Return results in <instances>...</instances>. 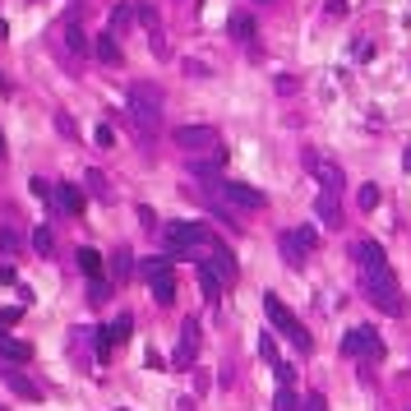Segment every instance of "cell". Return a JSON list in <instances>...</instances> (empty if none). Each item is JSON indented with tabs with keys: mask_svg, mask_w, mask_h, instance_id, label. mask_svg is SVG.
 Masks as SVG:
<instances>
[{
	"mask_svg": "<svg viewBox=\"0 0 411 411\" xmlns=\"http://www.w3.org/2000/svg\"><path fill=\"white\" fill-rule=\"evenodd\" d=\"M356 259H360V282H365V296L375 300L384 315L402 319V315H407V300H402V287H397L393 268H388V259H384V245H379V240H360V245H356Z\"/></svg>",
	"mask_w": 411,
	"mask_h": 411,
	"instance_id": "cell-1",
	"label": "cell"
},
{
	"mask_svg": "<svg viewBox=\"0 0 411 411\" xmlns=\"http://www.w3.org/2000/svg\"><path fill=\"white\" fill-rule=\"evenodd\" d=\"M166 245H171V254H185V259H194V254L208 259L218 236H213L203 222H176V227H166Z\"/></svg>",
	"mask_w": 411,
	"mask_h": 411,
	"instance_id": "cell-2",
	"label": "cell"
},
{
	"mask_svg": "<svg viewBox=\"0 0 411 411\" xmlns=\"http://www.w3.org/2000/svg\"><path fill=\"white\" fill-rule=\"evenodd\" d=\"M263 315L273 319V328H278L282 338H291V342H296V351H300V356H310V351H315V342H310V333H305V324H300V319L291 315V310L282 305L278 296H263Z\"/></svg>",
	"mask_w": 411,
	"mask_h": 411,
	"instance_id": "cell-3",
	"label": "cell"
},
{
	"mask_svg": "<svg viewBox=\"0 0 411 411\" xmlns=\"http://www.w3.org/2000/svg\"><path fill=\"white\" fill-rule=\"evenodd\" d=\"M158 106H162L158 88H148V83L134 88V97H130V121H134V130H139V134H153V130H158V121H162Z\"/></svg>",
	"mask_w": 411,
	"mask_h": 411,
	"instance_id": "cell-4",
	"label": "cell"
},
{
	"mask_svg": "<svg viewBox=\"0 0 411 411\" xmlns=\"http://www.w3.org/2000/svg\"><path fill=\"white\" fill-rule=\"evenodd\" d=\"M139 273L148 278L153 300H158V305H171V300H176V268H171V259H143Z\"/></svg>",
	"mask_w": 411,
	"mask_h": 411,
	"instance_id": "cell-5",
	"label": "cell"
},
{
	"mask_svg": "<svg viewBox=\"0 0 411 411\" xmlns=\"http://www.w3.org/2000/svg\"><path fill=\"white\" fill-rule=\"evenodd\" d=\"M176 148H185V153H218L222 134L213 130V125H181V130H176Z\"/></svg>",
	"mask_w": 411,
	"mask_h": 411,
	"instance_id": "cell-6",
	"label": "cell"
},
{
	"mask_svg": "<svg viewBox=\"0 0 411 411\" xmlns=\"http://www.w3.org/2000/svg\"><path fill=\"white\" fill-rule=\"evenodd\" d=\"M342 351H347V356H370V360H379V356H384V342H379L375 328H351L347 338H342Z\"/></svg>",
	"mask_w": 411,
	"mask_h": 411,
	"instance_id": "cell-7",
	"label": "cell"
},
{
	"mask_svg": "<svg viewBox=\"0 0 411 411\" xmlns=\"http://www.w3.org/2000/svg\"><path fill=\"white\" fill-rule=\"evenodd\" d=\"M218 190H222V199L227 203H236V208H263V190H254V185H240V181H218Z\"/></svg>",
	"mask_w": 411,
	"mask_h": 411,
	"instance_id": "cell-8",
	"label": "cell"
},
{
	"mask_svg": "<svg viewBox=\"0 0 411 411\" xmlns=\"http://www.w3.org/2000/svg\"><path fill=\"white\" fill-rule=\"evenodd\" d=\"M194 356H199V319H185L181 324V347H176V370L194 365Z\"/></svg>",
	"mask_w": 411,
	"mask_h": 411,
	"instance_id": "cell-9",
	"label": "cell"
},
{
	"mask_svg": "<svg viewBox=\"0 0 411 411\" xmlns=\"http://www.w3.org/2000/svg\"><path fill=\"white\" fill-rule=\"evenodd\" d=\"M0 379H5V384H9V393H19V397H28V402H42V388H37L33 384V379H28L24 375V370H0Z\"/></svg>",
	"mask_w": 411,
	"mask_h": 411,
	"instance_id": "cell-10",
	"label": "cell"
},
{
	"mask_svg": "<svg viewBox=\"0 0 411 411\" xmlns=\"http://www.w3.org/2000/svg\"><path fill=\"white\" fill-rule=\"evenodd\" d=\"M0 360H9V365H24V360H33V347H28L24 338H9V333L0 328Z\"/></svg>",
	"mask_w": 411,
	"mask_h": 411,
	"instance_id": "cell-11",
	"label": "cell"
},
{
	"mask_svg": "<svg viewBox=\"0 0 411 411\" xmlns=\"http://www.w3.org/2000/svg\"><path fill=\"white\" fill-rule=\"evenodd\" d=\"M278 250H282V259H287L291 268H300V263L310 259V250L300 245V236H296V231H282V236H278Z\"/></svg>",
	"mask_w": 411,
	"mask_h": 411,
	"instance_id": "cell-12",
	"label": "cell"
},
{
	"mask_svg": "<svg viewBox=\"0 0 411 411\" xmlns=\"http://www.w3.org/2000/svg\"><path fill=\"white\" fill-rule=\"evenodd\" d=\"M208 263H213V268H218V278L227 282V287H231V282H236V254H231L227 245H213V254H208Z\"/></svg>",
	"mask_w": 411,
	"mask_h": 411,
	"instance_id": "cell-13",
	"label": "cell"
},
{
	"mask_svg": "<svg viewBox=\"0 0 411 411\" xmlns=\"http://www.w3.org/2000/svg\"><path fill=\"white\" fill-rule=\"evenodd\" d=\"M199 287H203V296H208V300H222V287H227V282L218 278V268H213L208 259H199Z\"/></svg>",
	"mask_w": 411,
	"mask_h": 411,
	"instance_id": "cell-14",
	"label": "cell"
},
{
	"mask_svg": "<svg viewBox=\"0 0 411 411\" xmlns=\"http://www.w3.org/2000/svg\"><path fill=\"white\" fill-rule=\"evenodd\" d=\"M56 203H61L65 213H74V218H79V213H83V194H79V185H61V190H56Z\"/></svg>",
	"mask_w": 411,
	"mask_h": 411,
	"instance_id": "cell-15",
	"label": "cell"
},
{
	"mask_svg": "<svg viewBox=\"0 0 411 411\" xmlns=\"http://www.w3.org/2000/svg\"><path fill=\"white\" fill-rule=\"evenodd\" d=\"M97 61H106V65H121V46H116V33H102L97 37Z\"/></svg>",
	"mask_w": 411,
	"mask_h": 411,
	"instance_id": "cell-16",
	"label": "cell"
},
{
	"mask_svg": "<svg viewBox=\"0 0 411 411\" xmlns=\"http://www.w3.org/2000/svg\"><path fill=\"white\" fill-rule=\"evenodd\" d=\"M74 259H79V268L88 273V282H93V278H102V254H97V250H79V254H74Z\"/></svg>",
	"mask_w": 411,
	"mask_h": 411,
	"instance_id": "cell-17",
	"label": "cell"
},
{
	"mask_svg": "<svg viewBox=\"0 0 411 411\" xmlns=\"http://www.w3.org/2000/svg\"><path fill=\"white\" fill-rule=\"evenodd\" d=\"M130 259H134L130 250H116V254H111V273H116V282H125V278L134 273V263H130Z\"/></svg>",
	"mask_w": 411,
	"mask_h": 411,
	"instance_id": "cell-18",
	"label": "cell"
},
{
	"mask_svg": "<svg viewBox=\"0 0 411 411\" xmlns=\"http://www.w3.org/2000/svg\"><path fill=\"white\" fill-rule=\"evenodd\" d=\"M231 37H236V42H250L254 37V19L250 14H231Z\"/></svg>",
	"mask_w": 411,
	"mask_h": 411,
	"instance_id": "cell-19",
	"label": "cell"
},
{
	"mask_svg": "<svg viewBox=\"0 0 411 411\" xmlns=\"http://www.w3.org/2000/svg\"><path fill=\"white\" fill-rule=\"evenodd\" d=\"M319 218H324L328 222V227H338V194H319Z\"/></svg>",
	"mask_w": 411,
	"mask_h": 411,
	"instance_id": "cell-20",
	"label": "cell"
},
{
	"mask_svg": "<svg viewBox=\"0 0 411 411\" xmlns=\"http://www.w3.org/2000/svg\"><path fill=\"white\" fill-rule=\"evenodd\" d=\"M130 333H134V319H130V315H121V319H116V324H111V328H106V338H111V342H116V347H121V342H125V338H130Z\"/></svg>",
	"mask_w": 411,
	"mask_h": 411,
	"instance_id": "cell-21",
	"label": "cell"
},
{
	"mask_svg": "<svg viewBox=\"0 0 411 411\" xmlns=\"http://www.w3.org/2000/svg\"><path fill=\"white\" fill-rule=\"evenodd\" d=\"M33 250L42 254V259H46V254L56 250V240H51V231H46V227H37V231H33Z\"/></svg>",
	"mask_w": 411,
	"mask_h": 411,
	"instance_id": "cell-22",
	"label": "cell"
},
{
	"mask_svg": "<svg viewBox=\"0 0 411 411\" xmlns=\"http://www.w3.org/2000/svg\"><path fill=\"white\" fill-rule=\"evenodd\" d=\"M130 14H134V5L125 0V5H116V14H111V33H121L125 24H130Z\"/></svg>",
	"mask_w": 411,
	"mask_h": 411,
	"instance_id": "cell-23",
	"label": "cell"
},
{
	"mask_svg": "<svg viewBox=\"0 0 411 411\" xmlns=\"http://www.w3.org/2000/svg\"><path fill=\"white\" fill-rule=\"evenodd\" d=\"M278 411H300L296 393H291V384H282V393H278Z\"/></svg>",
	"mask_w": 411,
	"mask_h": 411,
	"instance_id": "cell-24",
	"label": "cell"
},
{
	"mask_svg": "<svg viewBox=\"0 0 411 411\" xmlns=\"http://www.w3.org/2000/svg\"><path fill=\"white\" fill-rule=\"evenodd\" d=\"M19 319H24V305H5L0 310V328H14Z\"/></svg>",
	"mask_w": 411,
	"mask_h": 411,
	"instance_id": "cell-25",
	"label": "cell"
},
{
	"mask_svg": "<svg viewBox=\"0 0 411 411\" xmlns=\"http://www.w3.org/2000/svg\"><path fill=\"white\" fill-rule=\"evenodd\" d=\"M65 46H70V51H74V56H79V51H83V33H79V28H74V24H70V28H65Z\"/></svg>",
	"mask_w": 411,
	"mask_h": 411,
	"instance_id": "cell-26",
	"label": "cell"
},
{
	"mask_svg": "<svg viewBox=\"0 0 411 411\" xmlns=\"http://www.w3.org/2000/svg\"><path fill=\"white\" fill-rule=\"evenodd\" d=\"M360 208H379V185H365V190H360Z\"/></svg>",
	"mask_w": 411,
	"mask_h": 411,
	"instance_id": "cell-27",
	"label": "cell"
},
{
	"mask_svg": "<svg viewBox=\"0 0 411 411\" xmlns=\"http://www.w3.org/2000/svg\"><path fill=\"white\" fill-rule=\"evenodd\" d=\"M259 356L268 360V365H282V360H278V347H273V338H259Z\"/></svg>",
	"mask_w": 411,
	"mask_h": 411,
	"instance_id": "cell-28",
	"label": "cell"
},
{
	"mask_svg": "<svg viewBox=\"0 0 411 411\" xmlns=\"http://www.w3.org/2000/svg\"><path fill=\"white\" fill-rule=\"evenodd\" d=\"M106 291H111V287H106V278H93V287H88V300H97V305H102Z\"/></svg>",
	"mask_w": 411,
	"mask_h": 411,
	"instance_id": "cell-29",
	"label": "cell"
},
{
	"mask_svg": "<svg viewBox=\"0 0 411 411\" xmlns=\"http://www.w3.org/2000/svg\"><path fill=\"white\" fill-rule=\"evenodd\" d=\"M93 139H97V148H111V143H116L111 125H97V134H93Z\"/></svg>",
	"mask_w": 411,
	"mask_h": 411,
	"instance_id": "cell-30",
	"label": "cell"
},
{
	"mask_svg": "<svg viewBox=\"0 0 411 411\" xmlns=\"http://www.w3.org/2000/svg\"><path fill=\"white\" fill-rule=\"evenodd\" d=\"M305 411H328V402H324V393H310V397H305Z\"/></svg>",
	"mask_w": 411,
	"mask_h": 411,
	"instance_id": "cell-31",
	"label": "cell"
},
{
	"mask_svg": "<svg viewBox=\"0 0 411 411\" xmlns=\"http://www.w3.org/2000/svg\"><path fill=\"white\" fill-rule=\"evenodd\" d=\"M56 130H61L65 139H74V121H70V116H56Z\"/></svg>",
	"mask_w": 411,
	"mask_h": 411,
	"instance_id": "cell-32",
	"label": "cell"
},
{
	"mask_svg": "<svg viewBox=\"0 0 411 411\" xmlns=\"http://www.w3.org/2000/svg\"><path fill=\"white\" fill-rule=\"evenodd\" d=\"M402 166H407V171H411V148H407V153H402Z\"/></svg>",
	"mask_w": 411,
	"mask_h": 411,
	"instance_id": "cell-33",
	"label": "cell"
},
{
	"mask_svg": "<svg viewBox=\"0 0 411 411\" xmlns=\"http://www.w3.org/2000/svg\"><path fill=\"white\" fill-rule=\"evenodd\" d=\"M5 153H9V148H5V134H0V158H5Z\"/></svg>",
	"mask_w": 411,
	"mask_h": 411,
	"instance_id": "cell-34",
	"label": "cell"
},
{
	"mask_svg": "<svg viewBox=\"0 0 411 411\" xmlns=\"http://www.w3.org/2000/svg\"><path fill=\"white\" fill-rule=\"evenodd\" d=\"M0 411H5V407H0Z\"/></svg>",
	"mask_w": 411,
	"mask_h": 411,
	"instance_id": "cell-35",
	"label": "cell"
}]
</instances>
